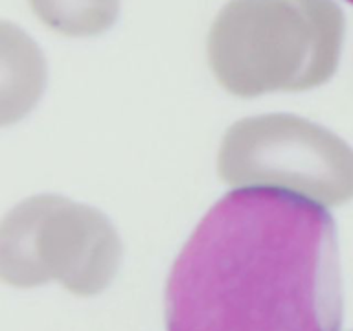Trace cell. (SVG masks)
<instances>
[{
    "label": "cell",
    "mask_w": 353,
    "mask_h": 331,
    "mask_svg": "<svg viewBox=\"0 0 353 331\" xmlns=\"http://www.w3.org/2000/svg\"><path fill=\"white\" fill-rule=\"evenodd\" d=\"M121 241L99 210L55 193L24 199L0 221V280L30 289L59 281L94 297L114 280Z\"/></svg>",
    "instance_id": "cell-3"
},
{
    "label": "cell",
    "mask_w": 353,
    "mask_h": 331,
    "mask_svg": "<svg viewBox=\"0 0 353 331\" xmlns=\"http://www.w3.org/2000/svg\"><path fill=\"white\" fill-rule=\"evenodd\" d=\"M221 181L341 206L353 199V149L330 129L294 114H261L228 127L217 157Z\"/></svg>",
    "instance_id": "cell-4"
},
{
    "label": "cell",
    "mask_w": 353,
    "mask_h": 331,
    "mask_svg": "<svg viewBox=\"0 0 353 331\" xmlns=\"http://www.w3.org/2000/svg\"><path fill=\"white\" fill-rule=\"evenodd\" d=\"M48 66L43 50L21 26L0 21V127L26 118L43 98Z\"/></svg>",
    "instance_id": "cell-5"
},
{
    "label": "cell",
    "mask_w": 353,
    "mask_h": 331,
    "mask_svg": "<svg viewBox=\"0 0 353 331\" xmlns=\"http://www.w3.org/2000/svg\"><path fill=\"white\" fill-rule=\"evenodd\" d=\"M344 28L333 0H230L210 28V68L237 98L309 90L335 74Z\"/></svg>",
    "instance_id": "cell-2"
},
{
    "label": "cell",
    "mask_w": 353,
    "mask_h": 331,
    "mask_svg": "<svg viewBox=\"0 0 353 331\" xmlns=\"http://www.w3.org/2000/svg\"><path fill=\"white\" fill-rule=\"evenodd\" d=\"M342 314L335 221L278 190L223 195L165 283V331H341Z\"/></svg>",
    "instance_id": "cell-1"
},
{
    "label": "cell",
    "mask_w": 353,
    "mask_h": 331,
    "mask_svg": "<svg viewBox=\"0 0 353 331\" xmlns=\"http://www.w3.org/2000/svg\"><path fill=\"white\" fill-rule=\"evenodd\" d=\"M346 2H350V4H353V0H346Z\"/></svg>",
    "instance_id": "cell-7"
},
{
    "label": "cell",
    "mask_w": 353,
    "mask_h": 331,
    "mask_svg": "<svg viewBox=\"0 0 353 331\" xmlns=\"http://www.w3.org/2000/svg\"><path fill=\"white\" fill-rule=\"evenodd\" d=\"M43 24L66 37H96L114 26L120 0H30Z\"/></svg>",
    "instance_id": "cell-6"
}]
</instances>
